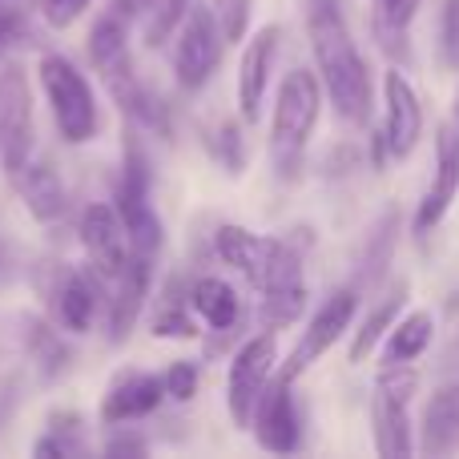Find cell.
Here are the masks:
<instances>
[{
    "label": "cell",
    "mask_w": 459,
    "mask_h": 459,
    "mask_svg": "<svg viewBox=\"0 0 459 459\" xmlns=\"http://www.w3.org/2000/svg\"><path fill=\"white\" fill-rule=\"evenodd\" d=\"M310 48H315L318 81H323L334 113L351 126H367L375 105V85L334 0H315V8H310Z\"/></svg>",
    "instance_id": "obj_1"
},
{
    "label": "cell",
    "mask_w": 459,
    "mask_h": 459,
    "mask_svg": "<svg viewBox=\"0 0 459 459\" xmlns=\"http://www.w3.org/2000/svg\"><path fill=\"white\" fill-rule=\"evenodd\" d=\"M318 113H323V81L310 69H290L278 85L274 97V121H270V161H274V174L282 182L299 178L302 169V153L307 142L318 126Z\"/></svg>",
    "instance_id": "obj_2"
},
{
    "label": "cell",
    "mask_w": 459,
    "mask_h": 459,
    "mask_svg": "<svg viewBox=\"0 0 459 459\" xmlns=\"http://www.w3.org/2000/svg\"><path fill=\"white\" fill-rule=\"evenodd\" d=\"M214 254L242 278H250L258 290L302 282V250L294 238H266L246 226L222 222L214 226Z\"/></svg>",
    "instance_id": "obj_3"
},
{
    "label": "cell",
    "mask_w": 459,
    "mask_h": 459,
    "mask_svg": "<svg viewBox=\"0 0 459 459\" xmlns=\"http://www.w3.org/2000/svg\"><path fill=\"white\" fill-rule=\"evenodd\" d=\"M40 89H45L48 105H53V121L69 145H85L101 129V113H97V97L89 89L85 73L61 53H45L37 65Z\"/></svg>",
    "instance_id": "obj_4"
},
{
    "label": "cell",
    "mask_w": 459,
    "mask_h": 459,
    "mask_svg": "<svg viewBox=\"0 0 459 459\" xmlns=\"http://www.w3.org/2000/svg\"><path fill=\"white\" fill-rule=\"evenodd\" d=\"M105 282L109 278L97 266H69V262H40L37 270V286L40 299L48 302V315L56 326L73 334H85L93 326L97 310L105 299Z\"/></svg>",
    "instance_id": "obj_5"
},
{
    "label": "cell",
    "mask_w": 459,
    "mask_h": 459,
    "mask_svg": "<svg viewBox=\"0 0 459 459\" xmlns=\"http://www.w3.org/2000/svg\"><path fill=\"white\" fill-rule=\"evenodd\" d=\"M222 24H218V13L210 4H198L194 0L186 8L182 24L174 32V73H178V85L186 93H198L210 77L218 73V61H222Z\"/></svg>",
    "instance_id": "obj_6"
},
{
    "label": "cell",
    "mask_w": 459,
    "mask_h": 459,
    "mask_svg": "<svg viewBox=\"0 0 459 459\" xmlns=\"http://www.w3.org/2000/svg\"><path fill=\"white\" fill-rule=\"evenodd\" d=\"M278 363V342L270 331L246 339L242 347L234 351V363H230V383H226V407L234 428L250 431L254 423V407H258L262 391H266L270 375H274Z\"/></svg>",
    "instance_id": "obj_7"
},
{
    "label": "cell",
    "mask_w": 459,
    "mask_h": 459,
    "mask_svg": "<svg viewBox=\"0 0 459 459\" xmlns=\"http://www.w3.org/2000/svg\"><path fill=\"white\" fill-rule=\"evenodd\" d=\"M32 153V89L21 65L0 69V166L13 178Z\"/></svg>",
    "instance_id": "obj_8"
},
{
    "label": "cell",
    "mask_w": 459,
    "mask_h": 459,
    "mask_svg": "<svg viewBox=\"0 0 459 459\" xmlns=\"http://www.w3.org/2000/svg\"><path fill=\"white\" fill-rule=\"evenodd\" d=\"M359 310V290L355 286H342V290H334L331 299L323 302V307L310 315L307 331H302L299 347L290 351V359H286V367H278L282 375H290V379H299L302 371H307L310 363H318V359L326 355V351L334 347V342L342 339V334L351 331V318H355Z\"/></svg>",
    "instance_id": "obj_9"
},
{
    "label": "cell",
    "mask_w": 459,
    "mask_h": 459,
    "mask_svg": "<svg viewBox=\"0 0 459 459\" xmlns=\"http://www.w3.org/2000/svg\"><path fill=\"white\" fill-rule=\"evenodd\" d=\"M254 439H258L266 452L290 455L302 444V415L294 403V379L282 371L270 375L266 391H262L258 407H254V423H250Z\"/></svg>",
    "instance_id": "obj_10"
},
{
    "label": "cell",
    "mask_w": 459,
    "mask_h": 459,
    "mask_svg": "<svg viewBox=\"0 0 459 459\" xmlns=\"http://www.w3.org/2000/svg\"><path fill=\"white\" fill-rule=\"evenodd\" d=\"M153 258L158 254H142V250H129L126 266L121 274L113 278V290H109V342L121 347V342L134 334L137 318H142L145 302H150V286H153Z\"/></svg>",
    "instance_id": "obj_11"
},
{
    "label": "cell",
    "mask_w": 459,
    "mask_h": 459,
    "mask_svg": "<svg viewBox=\"0 0 459 459\" xmlns=\"http://www.w3.org/2000/svg\"><path fill=\"white\" fill-rule=\"evenodd\" d=\"M166 379L153 371H117L101 399V423L105 428H121V423H134V420H145L153 415L161 403H166Z\"/></svg>",
    "instance_id": "obj_12"
},
{
    "label": "cell",
    "mask_w": 459,
    "mask_h": 459,
    "mask_svg": "<svg viewBox=\"0 0 459 459\" xmlns=\"http://www.w3.org/2000/svg\"><path fill=\"white\" fill-rule=\"evenodd\" d=\"M383 105H387V113H383V137H387L391 158L395 161L411 158L423 137V109H420V97H415L411 81L399 69H391L383 77Z\"/></svg>",
    "instance_id": "obj_13"
},
{
    "label": "cell",
    "mask_w": 459,
    "mask_h": 459,
    "mask_svg": "<svg viewBox=\"0 0 459 459\" xmlns=\"http://www.w3.org/2000/svg\"><path fill=\"white\" fill-rule=\"evenodd\" d=\"M77 234H81V246H85V254H89V266H97L113 282L129 258V234H126V222H121L117 206L93 202V206L81 214Z\"/></svg>",
    "instance_id": "obj_14"
},
{
    "label": "cell",
    "mask_w": 459,
    "mask_h": 459,
    "mask_svg": "<svg viewBox=\"0 0 459 459\" xmlns=\"http://www.w3.org/2000/svg\"><path fill=\"white\" fill-rule=\"evenodd\" d=\"M278 40H282V29L278 24H262L242 48V61H238V113H242V121L262 117V97H266V85H270Z\"/></svg>",
    "instance_id": "obj_15"
},
{
    "label": "cell",
    "mask_w": 459,
    "mask_h": 459,
    "mask_svg": "<svg viewBox=\"0 0 459 459\" xmlns=\"http://www.w3.org/2000/svg\"><path fill=\"white\" fill-rule=\"evenodd\" d=\"M455 194H459V134L452 126H439L436 129V182H431V190L423 194L420 210H415V234L423 238L444 222Z\"/></svg>",
    "instance_id": "obj_16"
},
{
    "label": "cell",
    "mask_w": 459,
    "mask_h": 459,
    "mask_svg": "<svg viewBox=\"0 0 459 459\" xmlns=\"http://www.w3.org/2000/svg\"><path fill=\"white\" fill-rule=\"evenodd\" d=\"M13 186H16V194H21L24 210H29L40 226H53L69 214V190H65V182L56 178V169L48 166V161L29 158L13 174Z\"/></svg>",
    "instance_id": "obj_17"
},
{
    "label": "cell",
    "mask_w": 459,
    "mask_h": 459,
    "mask_svg": "<svg viewBox=\"0 0 459 459\" xmlns=\"http://www.w3.org/2000/svg\"><path fill=\"white\" fill-rule=\"evenodd\" d=\"M21 342H24V355H29V363L37 367V375L45 383L61 379V375L69 371L73 351H69V342L61 339L56 323H45V318H37V315H24L21 318Z\"/></svg>",
    "instance_id": "obj_18"
},
{
    "label": "cell",
    "mask_w": 459,
    "mask_h": 459,
    "mask_svg": "<svg viewBox=\"0 0 459 459\" xmlns=\"http://www.w3.org/2000/svg\"><path fill=\"white\" fill-rule=\"evenodd\" d=\"M190 307L194 315H202V323L210 331H238V318H242V299L238 290L218 274H202L190 282Z\"/></svg>",
    "instance_id": "obj_19"
},
{
    "label": "cell",
    "mask_w": 459,
    "mask_h": 459,
    "mask_svg": "<svg viewBox=\"0 0 459 459\" xmlns=\"http://www.w3.org/2000/svg\"><path fill=\"white\" fill-rule=\"evenodd\" d=\"M423 452L452 455L459 447V383H444L423 407Z\"/></svg>",
    "instance_id": "obj_20"
},
{
    "label": "cell",
    "mask_w": 459,
    "mask_h": 459,
    "mask_svg": "<svg viewBox=\"0 0 459 459\" xmlns=\"http://www.w3.org/2000/svg\"><path fill=\"white\" fill-rule=\"evenodd\" d=\"M375 452L383 459H407L415 452L411 423H407V403H395L387 395H375Z\"/></svg>",
    "instance_id": "obj_21"
},
{
    "label": "cell",
    "mask_w": 459,
    "mask_h": 459,
    "mask_svg": "<svg viewBox=\"0 0 459 459\" xmlns=\"http://www.w3.org/2000/svg\"><path fill=\"white\" fill-rule=\"evenodd\" d=\"M150 331H153V339H194L198 334V326L190 318V286H182L178 274L166 282L158 315L150 318Z\"/></svg>",
    "instance_id": "obj_22"
},
{
    "label": "cell",
    "mask_w": 459,
    "mask_h": 459,
    "mask_svg": "<svg viewBox=\"0 0 459 459\" xmlns=\"http://www.w3.org/2000/svg\"><path fill=\"white\" fill-rule=\"evenodd\" d=\"M395 238H399V214L387 210V214L375 222V230L367 234V246H363V262H359V286H379L383 274L391 266V250H395Z\"/></svg>",
    "instance_id": "obj_23"
},
{
    "label": "cell",
    "mask_w": 459,
    "mask_h": 459,
    "mask_svg": "<svg viewBox=\"0 0 459 459\" xmlns=\"http://www.w3.org/2000/svg\"><path fill=\"white\" fill-rule=\"evenodd\" d=\"M431 334H436V318L428 310H411L407 318H399L387 331V363H415L431 347Z\"/></svg>",
    "instance_id": "obj_24"
},
{
    "label": "cell",
    "mask_w": 459,
    "mask_h": 459,
    "mask_svg": "<svg viewBox=\"0 0 459 459\" xmlns=\"http://www.w3.org/2000/svg\"><path fill=\"white\" fill-rule=\"evenodd\" d=\"M403 299H407V286L399 282V290H391L387 299L379 302V307L371 310V315L363 318V326L355 331V339H351V363H363V359L375 355V347L383 342V334L395 326L399 310H403Z\"/></svg>",
    "instance_id": "obj_25"
},
{
    "label": "cell",
    "mask_w": 459,
    "mask_h": 459,
    "mask_svg": "<svg viewBox=\"0 0 459 459\" xmlns=\"http://www.w3.org/2000/svg\"><path fill=\"white\" fill-rule=\"evenodd\" d=\"M89 56H93L97 73L109 69L121 56H129V21L126 16H117L113 8H105V13L97 16L93 29H89Z\"/></svg>",
    "instance_id": "obj_26"
},
{
    "label": "cell",
    "mask_w": 459,
    "mask_h": 459,
    "mask_svg": "<svg viewBox=\"0 0 459 459\" xmlns=\"http://www.w3.org/2000/svg\"><path fill=\"white\" fill-rule=\"evenodd\" d=\"M302 310H307V282L278 286V290H262L258 323H262V331H278V326L299 323Z\"/></svg>",
    "instance_id": "obj_27"
},
{
    "label": "cell",
    "mask_w": 459,
    "mask_h": 459,
    "mask_svg": "<svg viewBox=\"0 0 459 459\" xmlns=\"http://www.w3.org/2000/svg\"><path fill=\"white\" fill-rule=\"evenodd\" d=\"M206 145H210L214 161L226 169V174H242L246 169V142H242V126H238V121L222 117L214 129H210Z\"/></svg>",
    "instance_id": "obj_28"
},
{
    "label": "cell",
    "mask_w": 459,
    "mask_h": 459,
    "mask_svg": "<svg viewBox=\"0 0 459 459\" xmlns=\"http://www.w3.org/2000/svg\"><path fill=\"white\" fill-rule=\"evenodd\" d=\"M194 0H145V45H166L169 37L178 32V24H182L186 8H190Z\"/></svg>",
    "instance_id": "obj_29"
},
{
    "label": "cell",
    "mask_w": 459,
    "mask_h": 459,
    "mask_svg": "<svg viewBox=\"0 0 459 459\" xmlns=\"http://www.w3.org/2000/svg\"><path fill=\"white\" fill-rule=\"evenodd\" d=\"M415 391H420V375L411 363H387L375 379V395H387L395 403H411Z\"/></svg>",
    "instance_id": "obj_30"
},
{
    "label": "cell",
    "mask_w": 459,
    "mask_h": 459,
    "mask_svg": "<svg viewBox=\"0 0 459 459\" xmlns=\"http://www.w3.org/2000/svg\"><path fill=\"white\" fill-rule=\"evenodd\" d=\"M166 395L174 399V403H190L194 395H198V379H202V371H198V363L194 359H178V363H169L166 367Z\"/></svg>",
    "instance_id": "obj_31"
},
{
    "label": "cell",
    "mask_w": 459,
    "mask_h": 459,
    "mask_svg": "<svg viewBox=\"0 0 459 459\" xmlns=\"http://www.w3.org/2000/svg\"><path fill=\"white\" fill-rule=\"evenodd\" d=\"M439 61L444 69H459V0H444L439 13Z\"/></svg>",
    "instance_id": "obj_32"
},
{
    "label": "cell",
    "mask_w": 459,
    "mask_h": 459,
    "mask_svg": "<svg viewBox=\"0 0 459 459\" xmlns=\"http://www.w3.org/2000/svg\"><path fill=\"white\" fill-rule=\"evenodd\" d=\"M32 455H37V459H77V455H85V439L69 436V431H53V428H48L45 436L32 444Z\"/></svg>",
    "instance_id": "obj_33"
},
{
    "label": "cell",
    "mask_w": 459,
    "mask_h": 459,
    "mask_svg": "<svg viewBox=\"0 0 459 459\" xmlns=\"http://www.w3.org/2000/svg\"><path fill=\"white\" fill-rule=\"evenodd\" d=\"M218 24H222L226 45L234 40H246V29H250V0H214Z\"/></svg>",
    "instance_id": "obj_34"
},
{
    "label": "cell",
    "mask_w": 459,
    "mask_h": 459,
    "mask_svg": "<svg viewBox=\"0 0 459 459\" xmlns=\"http://www.w3.org/2000/svg\"><path fill=\"white\" fill-rule=\"evenodd\" d=\"M420 8V0H375V24H387V29H407Z\"/></svg>",
    "instance_id": "obj_35"
},
{
    "label": "cell",
    "mask_w": 459,
    "mask_h": 459,
    "mask_svg": "<svg viewBox=\"0 0 459 459\" xmlns=\"http://www.w3.org/2000/svg\"><path fill=\"white\" fill-rule=\"evenodd\" d=\"M89 0H40V8H45V21L53 24V29H69L73 21H77L81 13H85Z\"/></svg>",
    "instance_id": "obj_36"
},
{
    "label": "cell",
    "mask_w": 459,
    "mask_h": 459,
    "mask_svg": "<svg viewBox=\"0 0 459 459\" xmlns=\"http://www.w3.org/2000/svg\"><path fill=\"white\" fill-rule=\"evenodd\" d=\"M29 32V21H24L21 8H13L8 0H0V45H13Z\"/></svg>",
    "instance_id": "obj_37"
},
{
    "label": "cell",
    "mask_w": 459,
    "mask_h": 459,
    "mask_svg": "<svg viewBox=\"0 0 459 459\" xmlns=\"http://www.w3.org/2000/svg\"><path fill=\"white\" fill-rule=\"evenodd\" d=\"M150 452V444H145L142 436H134V431H117V436L109 439V444H105V455H145Z\"/></svg>",
    "instance_id": "obj_38"
},
{
    "label": "cell",
    "mask_w": 459,
    "mask_h": 459,
    "mask_svg": "<svg viewBox=\"0 0 459 459\" xmlns=\"http://www.w3.org/2000/svg\"><path fill=\"white\" fill-rule=\"evenodd\" d=\"M109 8H113L117 16H126V21H137V16L145 13V0H113Z\"/></svg>",
    "instance_id": "obj_39"
},
{
    "label": "cell",
    "mask_w": 459,
    "mask_h": 459,
    "mask_svg": "<svg viewBox=\"0 0 459 459\" xmlns=\"http://www.w3.org/2000/svg\"><path fill=\"white\" fill-rule=\"evenodd\" d=\"M13 411H16V387L8 383V387H0V431H4V423Z\"/></svg>",
    "instance_id": "obj_40"
},
{
    "label": "cell",
    "mask_w": 459,
    "mask_h": 459,
    "mask_svg": "<svg viewBox=\"0 0 459 459\" xmlns=\"http://www.w3.org/2000/svg\"><path fill=\"white\" fill-rule=\"evenodd\" d=\"M4 266H8V246L0 242V274H4Z\"/></svg>",
    "instance_id": "obj_41"
},
{
    "label": "cell",
    "mask_w": 459,
    "mask_h": 459,
    "mask_svg": "<svg viewBox=\"0 0 459 459\" xmlns=\"http://www.w3.org/2000/svg\"><path fill=\"white\" fill-rule=\"evenodd\" d=\"M455 113H459V101H455Z\"/></svg>",
    "instance_id": "obj_42"
}]
</instances>
